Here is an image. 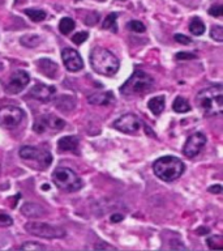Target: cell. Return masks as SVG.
<instances>
[{
    "label": "cell",
    "instance_id": "obj_24",
    "mask_svg": "<svg viewBox=\"0 0 223 251\" xmlns=\"http://www.w3.org/2000/svg\"><path fill=\"white\" fill-rule=\"evenodd\" d=\"M116 19L117 13H110V15L106 17L105 23H103V27H105V29H109V30L116 31Z\"/></svg>",
    "mask_w": 223,
    "mask_h": 251
},
{
    "label": "cell",
    "instance_id": "obj_35",
    "mask_svg": "<svg viewBox=\"0 0 223 251\" xmlns=\"http://www.w3.org/2000/svg\"><path fill=\"white\" fill-rule=\"evenodd\" d=\"M209 191L213 192V194H221V192H222V186H219V184L211 186V187L209 188Z\"/></svg>",
    "mask_w": 223,
    "mask_h": 251
},
{
    "label": "cell",
    "instance_id": "obj_6",
    "mask_svg": "<svg viewBox=\"0 0 223 251\" xmlns=\"http://www.w3.org/2000/svg\"><path fill=\"white\" fill-rule=\"evenodd\" d=\"M25 230L31 235L41 237V238L54 239L66 237V230L62 227L52 226L50 224L39 223V221H29L25 224Z\"/></svg>",
    "mask_w": 223,
    "mask_h": 251
},
{
    "label": "cell",
    "instance_id": "obj_7",
    "mask_svg": "<svg viewBox=\"0 0 223 251\" xmlns=\"http://www.w3.org/2000/svg\"><path fill=\"white\" fill-rule=\"evenodd\" d=\"M25 113L17 106H4L0 107V127L12 129L23 121Z\"/></svg>",
    "mask_w": 223,
    "mask_h": 251
},
{
    "label": "cell",
    "instance_id": "obj_1",
    "mask_svg": "<svg viewBox=\"0 0 223 251\" xmlns=\"http://www.w3.org/2000/svg\"><path fill=\"white\" fill-rule=\"evenodd\" d=\"M196 103L207 115H221L223 111V86L215 84L202 89L196 97Z\"/></svg>",
    "mask_w": 223,
    "mask_h": 251
},
{
    "label": "cell",
    "instance_id": "obj_9",
    "mask_svg": "<svg viewBox=\"0 0 223 251\" xmlns=\"http://www.w3.org/2000/svg\"><path fill=\"white\" fill-rule=\"evenodd\" d=\"M20 157L23 158V160L37 161L43 168H47L52 161L50 152H47L45 149L35 148V147H29V145L20 149Z\"/></svg>",
    "mask_w": 223,
    "mask_h": 251
},
{
    "label": "cell",
    "instance_id": "obj_32",
    "mask_svg": "<svg viewBox=\"0 0 223 251\" xmlns=\"http://www.w3.org/2000/svg\"><path fill=\"white\" fill-rule=\"evenodd\" d=\"M222 11H223L222 5H214V7L210 8L209 15L214 16V17H219V16H222Z\"/></svg>",
    "mask_w": 223,
    "mask_h": 251
},
{
    "label": "cell",
    "instance_id": "obj_29",
    "mask_svg": "<svg viewBox=\"0 0 223 251\" xmlns=\"http://www.w3.org/2000/svg\"><path fill=\"white\" fill-rule=\"evenodd\" d=\"M13 224V220L9 215H7L5 212L0 211V227H7L11 226Z\"/></svg>",
    "mask_w": 223,
    "mask_h": 251
},
{
    "label": "cell",
    "instance_id": "obj_5",
    "mask_svg": "<svg viewBox=\"0 0 223 251\" xmlns=\"http://www.w3.org/2000/svg\"><path fill=\"white\" fill-rule=\"evenodd\" d=\"M52 180L62 191L66 192L78 191L82 187V180L80 179V176L73 170L64 166L55 169L52 173Z\"/></svg>",
    "mask_w": 223,
    "mask_h": 251
},
{
    "label": "cell",
    "instance_id": "obj_14",
    "mask_svg": "<svg viewBox=\"0 0 223 251\" xmlns=\"http://www.w3.org/2000/svg\"><path fill=\"white\" fill-rule=\"evenodd\" d=\"M31 98H35L38 101L42 102H48L56 96V89L54 86L45 85V84H37L30 89L29 92Z\"/></svg>",
    "mask_w": 223,
    "mask_h": 251
},
{
    "label": "cell",
    "instance_id": "obj_8",
    "mask_svg": "<svg viewBox=\"0 0 223 251\" xmlns=\"http://www.w3.org/2000/svg\"><path fill=\"white\" fill-rule=\"evenodd\" d=\"M29 80H30V76L26 71H15L12 72V75L4 84V89L9 94H17L25 89V86L29 84Z\"/></svg>",
    "mask_w": 223,
    "mask_h": 251
},
{
    "label": "cell",
    "instance_id": "obj_18",
    "mask_svg": "<svg viewBox=\"0 0 223 251\" xmlns=\"http://www.w3.org/2000/svg\"><path fill=\"white\" fill-rule=\"evenodd\" d=\"M88 102L91 105H110L113 102V96L111 92L109 93H94L88 97Z\"/></svg>",
    "mask_w": 223,
    "mask_h": 251
},
{
    "label": "cell",
    "instance_id": "obj_37",
    "mask_svg": "<svg viewBox=\"0 0 223 251\" xmlns=\"http://www.w3.org/2000/svg\"><path fill=\"white\" fill-rule=\"evenodd\" d=\"M95 249H102V247H103V249H113V247H111V246H109V245H95Z\"/></svg>",
    "mask_w": 223,
    "mask_h": 251
},
{
    "label": "cell",
    "instance_id": "obj_2",
    "mask_svg": "<svg viewBox=\"0 0 223 251\" xmlns=\"http://www.w3.org/2000/svg\"><path fill=\"white\" fill-rule=\"evenodd\" d=\"M90 64L93 70L103 76H112L119 71V59L111 52V51L102 49V47H95L90 52Z\"/></svg>",
    "mask_w": 223,
    "mask_h": 251
},
{
    "label": "cell",
    "instance_id": "obj_3",
    "mask_svg": "<svg viewBox=\"0 0 223 251\" xmlns=\"http://www.w3.org/2000/svg\"><path fill=\"white\" fill-rule=\"evenodd\" d=\"M184 164L180 158L174 156H164L156 160L153 165V170L158 178L164 182H174L184 173Z\"/></svg>",
    "mask_w": 223,
    "mask_h": 251
},
{
    "label": "cell",
    "instance_id": "obj_10",
    "mask_svg": "<svg viewBox=\"0 0 223 251\" xmlns=\"http://www.w3.org/2000/svg\"><path fill=\"white\" fill-rule=\"evenodd\" d=\"M66 126V122L54 115H45L39 118L34 123V131L38 133H43L46 131H62Z\"/></svg>",
    "mask_w": 223,
    "mask_h": 251
},
{
    "label": "cell",
    "instance_id": "obj_33",
    "mask_svg": "<svg viewBox=\"0 0 223 251\" xmlns=\"http://www.w3.org/2000/svg\"><path fill=\"white\" fill-rule=\"evenodd\" d=\"M175 41L179 43H183V45H189L192 42L191 38L184 34H175Z\"/></svg>",
    "mask_w": 223,
    "mask_h": 251
},
{
    "label": "cell",
    "instance_id": "obj_12",
    "mask_svg": "<svg viewBox=\"0 0 223 251\" xmlns=\"http://www.w3.org/2000/svg\"><path fill=\"white\" fill-rule=\"evenodd\" d=\"M206 144V137L201 132L192 133L191 136L188 137L185 144H184L183 152L184 154L189 158L196 157L201 152V149L203 148V145Z\"/></svg>",
    "mask_w": 223,
    "mask_h": 251
},
{
    "label": "cell",
    "instance_id": "obj_34",
    "mask_svg": "<svg viewBox=\"0 0 223 251\" xmlns=\"http://www.w3.org/2000/svg\"><path fill=\"white\" fill-rule=\"evenodd\" d=\"M197 56H196L195 54H192V52H179V54H176V59H196Z\"/></svg>",
    "mask_w": 223,
    "mask_h": 251
},
{
    "label": "cell",
    "instance_id": "obj_23",
    "mask_svg": "<svg viewBox=\"0 0 223 251\" xmlns=\"http://www.w3.org/2000/svg\"><path fill=\"white\" fill-rule=\"evenodd\" d=\"M74 26H76V24H74L73 20L69 19V17H64L59 24V30L62 31L63 34H69L70 31L74 29Z\"/></svg>",
    "mask_w": 223,
    "mask_h": 251
},
{
    "label": "cell",
    "instance_id": "obj_36",
    "mask_svg": "<svg viewBox=\"0 0 223 251\" xmlns=\"http://www.w3.org/2000/svg\"><path fill=\"white\" fill-rule=\"evenodd\" d=\"M123 219H124V216L119 215V213H115V215L111 216V223H120Z\"/></svg>",
    "mask_w": 223,
    "mask_h": 251
},
{
    "label": "cell",
    "instance_id": "obj_22",
    "mask_svg": "<svg viewBox=\"0 0 223 251\" xmlns=\"http://www.w3.org/2000/svg\"><path fill=\"white\" fill-rule=\"evenodd\" d=\"M189 30L193 35H202L205 33V25L199 17H195V19H192L191 24H189Z\"/></svg>",
    "mask_w": 223,
    "mask_h": 251
},
{
    "label": "cell",
    "instance_id": "obj_17",
    "mask_svg": "<svg viewBox=\"0 0 223 251\" xmlns=\"http://www.w3.org/2000/svg\"><path fill=\"white\" fill-rule=\"evenodd\" d=\"M78 147V139L76 136H64L58 141V148L62 152H74Z\"/></svg>",
    "mask_w": 223,
    "mask_h": 251
},
{
    "label": "cell",
    "instance_id": "obj_28",
    "mask_svg": "<svg viewBox=\"0 0 223 251\" xmlns=\"http://www.w3.org/2000/svg\"><path fill=\"white\" fill-rule=\"evenodd\" d=\"M128 27L134 33H144L145 31V25L141 21H137V20H133L128 24Z\"/></svg>",
    "mask_w": 223,
    "mask_h": 251
},
{
    "label": "cell",
    "instance_id": "obj_38",
    "mask_svg": "<svg viewBox=\"0 0 223 251\" xmlns=\"http://www.w3.org/2000/svg\"><path fill=\"white\" fill-rule=\"evenodd\" d=\"M121 1H125V0H121Z\"/></svg>",
    "mask_w": 223,
    "mask_h": 251
},
{
    "label": "cell",
    "instance_id": "obj_30",
    "mask_svg": "<svg viewBox=\"0 0 223 251\" xmlns=\"http://www.w3.org/2000/svg\"><path fill=\"white\" fill-rule=\"evenodd\" d=\"M89 34H88V31H77V34H74L72 37V42H74L76 45H81L88 39Z\"/></svg>",
    "mask_w": 223,
    "mask_h": 251
},
{
    "label": "cell",
    "instance_id": "obj_26",
    "mask_svg": "<svg viewBox=\"0 0 223 251\" xmlns=\"http://www.w3.org/2000/svg\"><path fill=\"white\" fill-rule=\"evenodd\" d=\"M39 37L37 35H25L21 38V43H22L23 46H27V47H35L39 45Z\"/></svg>",
    "mask_w": 223,
    "mask_h": 251
},
{
    "label": "cell",
    "instance_id": "obj_11",
    "mask_svg": "<svg viewBox=\"0 0 223 251\" xmlns=\"http://www.w3.org/2000/svg\"><path fill=\"white\" fill-rule=\"evenodd\" d=\"M113 127L120 132L134 133L141 128V121L134 114H125L113 122Z\"/></svg>",
    "mask_w": 223,
    "mask_h": 251
},
{
    "label": "cell",
    "instance_id": "obj_21",
    "mask_svg": "<svg viewBox=\"0 0 223 251\" xmlns=\"http://www.w3.org/2000/svg\"><path fill=\"white\" fill-rule=\"evenodd\" d=\"M172 109L175 110L176 113H188L191 110V105L188 103V101L183 97H176L174 103H172Z\"/></svg>",
    "mask_w": 223,
    "mask_h": 251
},
{
    "label": "cell",
    "instance_id": "obj_13",
    "mask_svg": "<svg viewBox=\"0 0 223 251\" xmlns=\"http://www.w3.org/2000/svg\"><path fill=\"white\" fill-rule=\"evenodd\" d=\"M62 59L66 68L70 72H77V71H81L84 68L81 55L70 47H67L62 51Z\"/></svg>",
    "mask_w": 223,
    "mask_h": 251
},
{
    "label": "cell",
    "instance_id": "obj_19",
    "mask_svg": "<svg viewBox=\"0 0 223 251\" xmlns=\"http://www.w3.org/2000/svg\"><path fill=\"white\" fill-rule=\"evenodd\" d=\"M148 106L154 115H159L160 113H163L164 106H166V100H164L163 96H156V97H153L149 101Z\"/></svg>",
    "mask_w": 223,
    "mask_h": 251
},
{
    "label": "cell",
    "instance_id": "obj_15",
    "mask_svg": "<svg viewBox=\"0 0 223 251\" xmlns=\"http://www.w3.org/2000/svg\"><path fill=\"white\" fill-rule=\"evenodd\" d=\"M38 70L45 76L50 78H55L58 76V64L50 59H41L38 60Z\"/></svg>",
    "mask_w": 223,
    "mask_h": 251
},
{
    "label": "cell",
    "instance_id": "obj_20",
    "mask_svg": "<svg viewBox=\"0 0 223 251\" xmlns=\"http://www.w3.org/2000/svg\"><path fill=\"white\" fill-rule=\"evenodd\" d=\"M25 15L31 20V21H34V23H41L43 20L46 19L47 13L42 9H33V8H27L25 9Z\"/></svg>",
    "mask_w": 223,
    "mask_h": 251
},
{
    "label": "cell",
    "instance_id": "obj_16",
    "mask_svg": "<svg viewBox=\"0 0 223 251\" xmlns=\"http://www.w3.org/2000/svg\"><path fill=\"white\" fill-rule=\"evenodd\" d=\"M21 213L29 219H39L45 215V209L37 203H25L21 208Z\"/></svg>",
    "mask_w": 223,
    "mask_h": 251
},
{
    "label": "cell",
    "instance_id": "obj_25",
    "mask_svg": "<svg viewBox=\"0 0 223 251\" xmlns=\"http://www.w3.org/2000/svg\"><path fill=\"white\" fill-rule=\"evenodd\" d=\"M207 245L213 250H222L223 249V238L221 235H214L207 239Z\"/></svg>",
    "mask_w": 223,
    "mask_h": 251
},
{
    "label": "cell",
    "instance_id": "obj_4",
    "mask_svg": "<svg viewBox=\"0 0 223 251\" xmlns=\"http://www.w3.org/2000/svg\"><path fill=\"white\" fill-rule=\"evenodd\" d=\"M154 80L150 75L145 74L144 71H136L129 77V80L120 88V92L124 96L131 94H144L153 89Z\"/></svg>",
    "mask_w": 223,
    "mask_h": 251
},
{
    "label": "cell",
    "instance_id": "obj_31",
    "mask_svg": "<svg viewBox=\"0 0 223 251\" xmlns=\"http://www.w3.org/2000/svg\"><path fill=\"white\" fill-rule=\"evenodd\" d=\"M20 249H21V250H45V246L39 245V243L27 242V243H23L22 246L20 247Z\"/></svg>",
    "mask_w": 223,
    "mask_h": 251
},
{
    "label": "cell",
    "instance_id": "obj_27",
    "mask_svg": "<svg viewBox=\"0 0 223 251\" xmlns=\"http://www.w3.org/2000/svg\"><path fill=\"white\" fill-rule=\"evenodd\" d=\"M211 38L217 41V42H222L223 41V27L222 26H213L211 27Z\"/></svg>",
    "mask_w": 223,
    "mask_h": 251
}]
</instances>
